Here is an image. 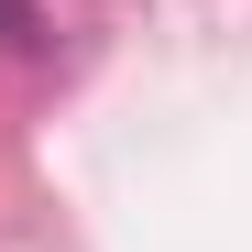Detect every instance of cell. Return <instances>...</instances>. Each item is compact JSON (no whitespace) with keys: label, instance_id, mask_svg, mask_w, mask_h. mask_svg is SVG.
Listing matches in <instances>:
<instances>
[{"label":"cell","instance_id":"cell-1","mask_svg":"<svg viewBox=\"0 0 252 252\" xmlns=\"http://www.w3.org/2000/svg\"><path fill=\"white\" fill-rule=\"evenodd\" d=\"M44 44V0H0V55H33Z\"/></svg>","mask_w":252,"mask_h":252}]
</instances>
